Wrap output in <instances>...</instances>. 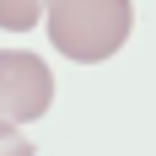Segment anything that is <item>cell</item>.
<instances>
[{"label": "cell", "instance_id": "3", "mask_svg": "<svg viewBox=\"0 0 156 156\" xmlns=\"http://www.w3.org/2000/svg\"><path fill=\"white\" fill-rule=\"evenodd\" d=\"M43 22V0H0V27L5 32H27Z\"/></svg>", "mask_w": 156, "mask_h": 156}, {"label": "cell", "instance_id": "1", "mask_svg": "<svg viewBox=\"0 0 156 156\" xmlns=\"http://www.w3.org/2000/svg\"><path fill=\"white\" fill-rule=\"evenodd\" d=\"M129 27H135L129 0H43V32L76 65H97L119 54Z\"/></svg>", "mask_w": 156, "mask_h": 156}, {"label": "cell", "instance_id": "2", "mask_svg": "<svg viewBox=\"0 0 156 156\" xmlns=\"http://www.w3.org/2000/svg\"><path fill=\"white\" fill-rule=\"evenodd\" d=\"M54 108V70L27 48H0V124H32Z\"/></svg>", "mask_w": 156, "mask_h": 156}, {"label": "cell", "instance_id": "4", "mask_svg": "<svg viewBox=\"0 0 156 156\" xmlns=\"http://www.w3.org/2000/svg\"><path fill=\"white\" fill-rule=\"evenodd\" d=\"M0 156H38V151H32V140L16 124H0Z\"/></svg>", "mask_w": 156, "mask_h": 156}]
</instances>
